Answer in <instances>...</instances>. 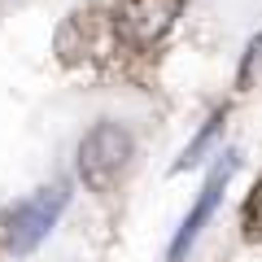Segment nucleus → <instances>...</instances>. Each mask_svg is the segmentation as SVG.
Listing matches in <instances>:
<instances>
[{
  "mask_svg": "<svg viewBox=\"0 0 262 262\" xmlns=\"http://www.w3.org/2000/svg\"><path fill=\"white\" fill-rule=\"evenodd\" d=\"M61 210H66V188L61 184L39 188L31 201H18L13 210H5V219H0V245L9 253H31L57 227Z\"/></svg>",
  "mask_w": 262,
  "mask_h": 262,
  "instance_id": "1",
  "label": "nucleus"
},
{
  "mask_svg": "<svg viewBox=\"0 0 262 262\" xmlns=\"http://www.w3.org/2000/svg\"><path fill=\"white\" fill-rule=\"evenodd\" d=\"M131 162V131L118 122H96L79 144V175L92 192H110Z\"/></svg>",
  "mask_w": 262,
  "mask_h": 262,
  "instance_id": "2",
  "label": "nucleus"
},
{
  "mask_svg": "<svg viewBox=\"0 0 262 262\" xmlns=\"http://www.w3.org/2000/svg\"><path fill=\"white\" fill-rule=\"evenodd\" d=\"M179 18V0H118L114 27L127 44L136 48H153Z\"/></svg>",
  "mask_w": 262,
  "mask_h": 262,
  "instance_id": "3",
  "label": "nucleus"
},
{
  "mask_svg": "<svg viewBox=\"0 0 262 262\" xmlns=\"http://www.w3.org/2000/svg\"><path fill=\"white\" fill-rule=\"evenodd\" d=\"M232 170H236V158L227 153V158L219 162L214 170H210V179H206V188H201V196H196V206L188 210V219L179 223L175 241H170L166 262H184V253L192 249V241L201 236V227L210 223V214H214V210H219V201H223V188H227V179H232Z\"/></svg>",
  "mask_w": 262,
  "mask_h": 262,
  "instance_id": "4",
  "label": "nucleus"
},
{
  "mask_svg": "<svg viewBox=\"0 0 262 262\" xmlns=\"http://www.w3.org/2000/svg\"><path fill=\"white\" fill-rule=\"evenodd\" d=\"M114 39V22L105 13H75L57 35V53L61 61H83V57H105Z\"/></svg>",
  "mask_w": 262,
  "mask_h": 262,
  "instance_id": "5",
  "label": "nucleus"
},
{
  "mask_svg": "<svg viewBox=\"0 0 262 262\" xmlns=\"http://www.w3.org/2000/svg\"><path fill=\"white\" fill-rule=\"evenodd\" d=\"M219 127H223V114H214V118H210L206 127L196 131V140L188 144V149H184V158H179V170H188V166H196V162H201V153L210 149V140L219 136Z\"/></svg>",
  "mask_w": 262,
  "mask_h": 262,
  "instance_id": "6",
  "label": "nucleus"
},
{
  "mask_svg": "<svg viewBox=\"0 0 262 262\" xmlns=\"http://www.w3.org/2000/svg\"><path fill=\"white\" fill-rule=\"evenodd\" d=\"M245 232H249V241H262V184L249 192V206H245Z\"/></svg>",
  "mask_w": 262,
  "mask_h": 262,
  "instance_id": "7",
  "label": "nucleus"
},
{
  "mask_svg": "<svg viewBox=\"0 0 262 262\" xmlns=\"http://www.w3.org/2000/svg\"><path fill=\"white\" fill-rule=\"evenodd\" d=\"M258 61H262V35H253V39H249V48H245V66H241V88H245V83L253 79V66H258Z\"/></svg>",
  "mask_w": 262,
  "mask_h": 262,
  "instance_id": "8",
  "label": "nucleus"
}]
</instances>
